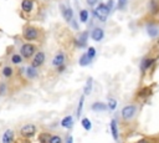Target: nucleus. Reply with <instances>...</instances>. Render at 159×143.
I'll return each mask as SVG.
<instances>
[{
	"instance_id": "20e7f679",
	"label": "nucleus",
	"mask_w": 159,
	"mask_h": 143,
	"mask_svg": "<svg viewBox=\"0 0 159 143\" xmlns=\"http://www.w3.org/2000/svg\"><path fill=\"white\" fill-rule=\"evenodd\" d=\"M24 37L26 40H36L39 37V31L34 26H26L24 30Z\"/></svg>"
},
{
	"instance_id": "c756f323",
	"label": "nucleus",
	"mask_w": 159,
	"mask_h": 143,
	"mask_svg": "<svg viewBox=\"0 0 159 143\" xmlns=\"http://www.w3.org/2000/svg\"><path fill=\"white\" fill-rule=\"evenodd\" d=\"M127 4V0H118V9H123Z\"/></svg>"
},
{
	"instance_id": "7ed1b4c3",
	"label": "nucleus",
	"mask_w": 159,
	"mask_h": 143,
	"mask_svg": "<svg viewBox=\"0 0 159 143\" xmlns=\"http://www.w3.org/2000/svg\"><path fill=\"white\" fill-rule=\"evenodd\" d=\"M20 133H21V136L24 138H31L36 133V127L34 124H25V126L21 127Z\"/></svg>"
},
{
	"instance_id": "393cba45",
	"label": "nucleus",
	"mask_w": 159,
	"mask_h": 143,
	"mask_svg": "<svg viewBox=\"0 0 159 143\" xmlns=\"http://www.w3.org/2000/svg\"><path fill=\"white\" fill-rule=\"evenodd\" d=\"M80 20H81L82 22H86V21L88 20V11H87V10H82V11H81V14H80Z\"/></svg>"
},
{
	"instance_id": "39448f33",
	"label": "nucleus",
	"mask_w": 159,
	"mask_h": 143,
	"mask_svg": "<svg viewBox=\"0 0 159 143\" xmlns=\"http://www.w3.org/2000/svg\"><path fill=\"white\" fill-rule=\"evenodd\" d=\"M61 12H62V16L65 17V20L67 22L72 21L73 19V11L70 6H66V5H61Z\"/></svg>"
},
{
	"instance_id": "b1692460",
	"label": "nucleus",
	"mask_w": 159,
	"mask_h": 143,
	"mask_svg": "<svg viewBox=\"0 0 159 143\" xmlns=\"http://www.w3.org/2000/svg\"><path fill=\"white\" fill-rule=\"evenodd\" d=\"M108 108H109L111 111H114V109L117 108V101H116L114 98H109V99H108Z\"/></svg>"
},
{
	"instance_id": "aec40b11",
	"label": "nucleus",
	"mask_w": 159,
	"mask_h": 143,
	"mask_svg": "<svg viewBox=\"0 0 159 143\" xmlns=\"http://www.w3.org/2000/svg\"><path fill=\"white\" fill-rule=\"evenodd\" d=\"M26 72H27V76H29L30 78H35V77L37 76V71H36V68H35V67H32V66L27 67Z\"/></svg>"
},
{
	"instance_id": "7c9ffc66",
	"label": "nucleus",
	"mask_w": 159,
	"mask_h": 143,
	"mask_svg": "<svg viewBox=\"0 0 159 143\" xmlns=\"http://www.w3.org/2000/svg\"><path fill=\"white\" fill-rule=\"evenodd\" d=\"M147 93H148V90H147V88H143V90L138 93V96H140V97H145V96H147Z\"/></svg>"
},
{
	"instance_id": "ddd939ff",
	"label": "nucleus",
	"mask_w": 159,
	"mask_h": 143,
	"mask_svg": "<svg viewBox=\"0 0 159 143\" xmlns=\"http://www.w3.org/2000/svg\"><path fill=\"white\" fill-rule=\"evenodd\" d=\"M111 132H112V136H113L114 141H118V126H117L116 119L111 121Z\"/></svg>"
},
{
	"instance_id": "412c9836",
	"label": "nucleus",
	"mask_w": 159,
	"mask_h": 143,
	"mask_svg": "<svg viewBox=\"0 0 159 143\" xmlns=\"http://www.w3.org/2000/svg\"><path fill=\"white\" fill-rule=\"evenodd\" d=\"M81 124L83 126V128H84L86 131H89V129L92 128V123H91V121H89L88 118H82Z\"/></svg>"
},
{
	"instance_id": "4468645a",
	"label": "nucleus",
	"mask_w": 159,
	"mask_h": 143,
	"mask_svg": "<svg viewBox=\"0 0 159 143\" xmlns=\"http://www.w3.org/2000/svg\"><path fill=\"white\" fill-rule=\"evenodd\" d=\"M32 5H34V2H32L31 0H22V2H21V9H22V11H25V12H30V11L32 10Z\"/></svg>"
},
{
	"instance_id": "5701e85b",
	"label": "nucleus",
	"mask_w": 159,
	"mask_h": 143,
	"mask_svg": "<svg viewBox=\"0 0 159 143\" xmlns=\"http://www.w3.org/2000/svg\"><path fill=\"white\" fill-rule=\"evenodd\" d=\"M87 35H88V32H83V34L81 35V37H80V41H78V46H80V47H83V46L86 45Z\"/></svg>"
},
{
	"instance_id": "a211bd4d",
	"label": "nucleus",
	"mask_w": 159,
	"mask_h": 143,
	"mask_svg": "<svg viewBox=\"0 0 159 143\" xmlns=\"http://www.w3.org/2000/svg\"><path fill=\"white\" fill-rule=\"evenodd\" d=\"M92 82H93V80L89 77V78L87 80L86 86H84V90H83L84 95H89V93H91V91H92Z\"/></svg>"
},
{
	"instance_id": "6e6552de",
	"label": "nucleus",
	"mask_w": 159,
	"mask_h": 143,
	"mask_svg": "<svg viewBox=\"0 0 159 143\" xmlns=\"http://www.w3.org/2000/svg\"><path fill=\"white\" fill-rule=\"evenodd\" d=\"M147 32L150 37H155L159 34V27L157 24H148L147 25Z\"/></svg>"
},
{
	"instance_id": "a878e982",
	"label": "nucleus",
	"mask_w": 159,
	"mask_h": 143,
	"mask_svg": "<svg viewBox=\"0 0 159 143\" xmlns=\"http://www.w3.org/2000/svg\"><path fill=\"white\" fill-rule=\"evenodd\" d=\"M2 75H4L5 77H10V76H12V70H11V67H9V66L4 67V68H2Z\"/></svg>"
},
{
	"instance_id": "2f4dec72",
	"label": "nucleus",
	"mask_w": 159,
	"mask_h": 143,
	"mask_svg": "<svg viewBox=\"0 0 159 143\" xmlns=\"http://www.w3.org/2000/svg\"><path fill=\"white\" fill-rule=\"evenodd\" d=\"M97 1H98V0H87V2H88V4L91 5V6L96 5V4H97Z\"/></svg>"
},
{
	"instance_id": "1a4fd4ad",
	"label": "nucleus",
	"mask_w": 159,
	"mask_h": 143,
	"mask_svg": "<svg viewBox=\"0 0 159 143\" xmlns=\"http://www.w3.org/2000/svg\"><path fill=\"white\" fill-rule=\"evenodd\" d=\"M1 142L2 143H12L14 142V131L12 129H6L2 134Z\"/></svg>"
},
{
	"instance_id": "9b49d317",
	"label": "nucleus",
	"mask_w": 159,
	"mask_h": 143,
	"mask_svg": "<svg viewBox=\"0 0 159 143\" xmlns=\"http://www.w3.org/2000/svg\"><path fill=\"white\" fill-rule=\"evenodd\" d=\"M91 108H92L93 111H96V112H102V111H106V109L108 108V104H106V103H103V102H94V103L91 106Z\"/></svg>"
},
{
	"instance_id": "c85d7f7f",
	"label": "nucleus",
	"mask_w": 159,
	"mask_h": 143,
	"mask_svg": "<svg viewBox=\"0 0 159 143\" xmlns=\"http://www.w3.org/2000/svg\"><path fill=\"white\" fill-rule=\"evenodd\" d=\"M21 56L20 55H14L12 57H11V61H12V63H20L21 62Z\"/></svg>"
},
{
	"instance_id": "cd10ccee",
	"label": "nucleus",
	"mask_w": 159,
	"mask_h": 143,
	"mask_svg": "<svg viewBox=\"0 0 159 143\" xmlns=\"http://www.w3.org/2000/svg\"><path fill=\"white\" fill-rule=\"evenodd\" d=\"M87 55H88V57L92 60V58L96 56V50H94L93 47H89V48H88V51H87Z\"/></svg>"
},
{
	"instance_id": "bb28decb",
	"label": "nucleus",
	"mask_w": 159,
	"mask_h": 143,
	"mask_svg": "<svg viewBox=\"0 0 159 143\" xmlns=\"http://www.w3.org/2000/svg\"><path fill=\"white\" fill-rule=\"evenodd\" d=\"M50 143H62V139L60 136H51V139H50Z\"/></svg>"
},
{
	"instance_id": "f3484780",
	"label": "nucleus",
	"mask_w": 159,
	"mask_h": 143,
	"mask_svg": "<svg viewBox=\"0 0 159 143\" xmlns=\"http://www.w3.org/2000/svg\"><path fill=\"white\" fill-rule=\"evenodd\" d=\"M50 136L51 134H48V133H41L39 136V142L40 143H50V139H51Z\"/></svg>"
},
{
	"instance_id": "6ab92c4d",
	"label": "nucleus",
	"mask_w": 159,
	"mask_h": 143,
	"mask_svg": "<svg viewBox=\"0 0 159 143\" xmlns=\"http://www.w3.org/2000/svg\"><path fill=\"white\" fill-rule=\"evenodd\" d=\"M89 62H91V58L88 57L87 53H84V55L81 56V58H80V65H81V66H86V65H88Z\"/></svg>"
},
{
	"instance_id": "423d86ee",
	"label": "nucleus",
	"mask_w": 159,
	"mask_h": 143,
	"mask_svg": "<svg viewBox=\"0 0 159 143\" xmlns=\"http://www.w3.org/2000/svg\"><path fill=\"white\" fill-rule=\"evenodd\" d=\"M34 52H35V45L32 44H25L21 47V55L24 57H30L34 55Z\"/></svg>"
},
{
	"instance_id": "4be33fe9",
	"label": "nucleus",
	"mask_w": 159,
	"mask_h": 143,
	"mask_svg": "<svg viewBox=\"0 0 159 143\" xmlns=\"http://www.w3.org/2000/svg\"><path fill=\"white\" fill-rule=\"evenodd\" d=\"M83 102H84V95H83V96H81V98H80V103H78V107H77V117H78V118H80V116L82 114Z\"/></svg>"
},
{
	"instance_id": "f03ea898",
	"label": "nucleus",
	"mask_w": 159,
	"mask_h": 143,
	"mask_svg": "<svg viewBox=\"0 0 159 143\" xmlns=\"http://www.w3.org/2000/svg\"><path fill=\"white\" fill-rule=\"evenodd\" d=\"M135 112H137L135 106L134 104H128V106L122 108V118L123 119H130V118L134 117Z\"/></svg>"
},
{
	"instance_id": "473e14b6",
	"label": "nucleus",
	"mask_w": 159,
	"mask_h": 143,
	"mask_svg": "<svg viewBox=\"0 0 159 143\" xmlns=\"http://www.w3.org/2000/svg\"><path fill=\"white\" fill-rule=\"evenodd\" d=\"M137 143H149V141H148V139H145V138H142V139H139Z\"/></svg>"
},
{
	"instance_id": "dca6fc26",
	"label": "nucleus",
	"mask_w": 159,
	"mask_h": 143,
	"mask_svg": "<svg viewBox=\"0 0 159 143\" xmlns=\"http://www.w3.org/2000/svg\"><path fill=\"white\" fill-rule=\"evenodd\" d=\"M153 63H154V58H144V60L142 61V63H140V68H142V70H147V68H149Z\"/></svg>"
},
{
	"instance_id": "0eeeda50",
	"label": "nucleus",
	"mask_w": 159,
	"mask_h": 143,
	"mask_svg": "<svg viewBox=\"0 0 159 143\" xmlns=\"http://www.w3.org/2000/svg\"><path fill=\"white\" fill-rule=\"evenodd\" d=\"M43 61H45V53L43 52H37L36 53V56L34 57V60H32V67H39V66H41L42 63H43Z\"/></svg>"
},
{
	"instance_id": "9d476101",
	"label": "nucleus",
	"mask_w": 159,
	"mask_h": 143,
	"mask_svg": "<svg viewBox=\"0 0 159 143\" xmlns=\"http://www.w3.org/2000/svg\"><path fill=\"white\" fill-rule=\"evenodd\" d=\"M91 36H92V39H93L94 41H101V40L103 39V36H104V32H103V30H102V29L96 27V29L92 31Z\"/></svg>"
},
{
	"instance_id": "f257e3e1",
	"label": "nucleus",
	"mask_w": 159,
	"mask_h": 143,
	"mask_svg": "<svg viewBox=\"0 0 159 143\" xmlns=\"http://www.w3.org/2000/svg\"><path fill=\"white\" fill-rule=\"evenodd\" d=\"M109 11H111V7H109L108 5H106V4H99V5L94 9L93 14H94V16H96L98 20L106 21L107 17H108V15H109Z\"/></svg>"
},
{
	"instance_id": "f8f14e48",
	"label": "nucleus",
	"mask_w": 159,
	"mask_h": 143,
	"mask_svg": "<svg viewBox=\"0 0 159 143\" xmlns=\"http://www.w3.org/2000/svg\"><path fill=\"white\" fill-rule=\"evenodd\" d=\"M63 61H65V55H63V53H57V55L53 57L52 63H53V66L60 67V66L63 65Z\"/></svg>"
},
{
	"instance_id": "2eb2a0df",
	"label": "nucleus",
	"mask_w": 159,
	"mask_h": 143,
	"mask_svg": "<svg viewBox=\"0 0 159 143\" xmlns=\"http://www.w3.org/2000/svg\"><path fill=\"white\" fill-rule=\"evenodd\" d=\"M72 123H73L72 116H66V117L61 121V126H62L63 128H71V127H72Z\"/></svg>"
},
{
	"instance_id": "72a5a7b5",
	"label": "nucleus",
	"mask_w": 159,
	"mask_h": 143,
	"mask_svg": "<svg viewBox=\"0 0 159 143\" xmlns=\"http://www.w3.org/2000/svg\"><path fill=\"white\" fill-rule=\"evenodd\" d=\"M66 143H73V138L70 136V137H67V139H66Z\"/></svg>"
}]
</instances>
